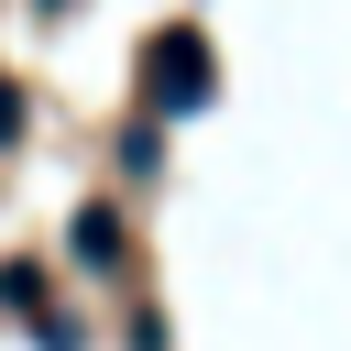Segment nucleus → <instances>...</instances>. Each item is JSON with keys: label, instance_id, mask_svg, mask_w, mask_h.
<instances>
[{"label": "nucleus", "instance_id": "f257e3e1", "mask_svg": "<svg viewBox=\"0 0 351 351\" xmlns=\"http://www.w3.org/2000/svg\"><path fill=\"white\" fill-rule=\"evenodd\" d=\"M143 99H154V110H208V99H219V66H208V33H197V22H165V33L143 44Z\"/></svg>", "mask_w": 351, "mask_h": 351}]
</instances>
